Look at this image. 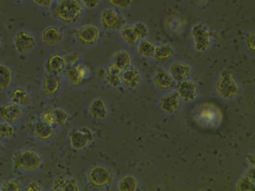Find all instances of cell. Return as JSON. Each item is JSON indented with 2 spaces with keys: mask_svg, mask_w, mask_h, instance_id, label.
Returning a JSON list of instances; mask_svg holds the SVG:
<instances>
[{
  "mask_svg": "<svg viewBox=\"0 0 255 191\" xmlns=\"http://www.w3.org/2000/svg\"><path fill=\"white\" fill-rule=\"evenodd\" d=\"M85 8L80 0H56L51 8V15L61 24H76L83 17Z\"/></svg>",
  "mask_w": 255,
  "mask_h": 191,
  "instance_id": "cell-1",
  "label": "cell"
},
{
  "mask_svg": "<svg viewBox=\"0 0 255 191\" xmlns=\"http://www.w3.org/2000/svg\"><path fill=\"white\" fill-rule=\"evenodd\" d=\"M11 163L15 172L24 175L35 174L44 166L42 156L30 149H20L15 151L12 155Z\"/></svg>",
  "mask_w": 255,
  "mask_h": 191,
  "instance_id": "cell-2",
  "label": "cell"
},
{
  "mask_svg": "<svg viewBox=\"0 0 255 191\" xmlns=\"http://www.w3.org/2000/svg\"><path fill=\"white\" fill-rule=\"evenodd\" d=\"M196 108L195 119L200 126L213 128L219 126L222 122V111L215 104L205 102Z\"/></svg>",
  "mask_w": 255,
  "mask_h": 191,
  "instance_id": "cell-3",
  "label": "cell"
},
{
  "mask_svg": "<svg viewBox=\"0 0 255 191\" xmlns=\"http://www.w3.org/2000/svg\"><path fill=\"white\" fill-rule=\"evenodd\" d=\"M215 90L217 94L225 101H232L238 96L240 89L231 70L224 69L220 72L216 81Z\"/></svg>",
  "mask_w": 255,
  "mask_h": 191,
  "instance_id": "cell-4",
  "label": "cell"
},
{
  "mask_svg": "<svg viewBox=\"0 0 255 191\" xmlns=\"http://www.w3.org/2000/svg\"><path fill=\"white\" fill-rule=\"evenodd\" d=\"M194 49L199 53H206L211 48L213 38L210 28L203 22H197L191 29Z\"/></svg>",
  "mask_w": 255,
  "mask_h": 191,
  "instance_id": "cell-5",
  "label": "cell"
},
{
  "mask_svg": "<svg viewBox=\"0 0 255 191\" xmlns=\"http://www.w3.org/2000/svg\"><path fill=\"white\" fill-rule=\"evenodd\" d=\"M101 29L93 24H85L75 29L74 37L79 44L85 47H93L100 42Z\"/></svg>",
  "mask_w": 255,
  "mask_h": 191,
  "instance_id": "cell-6",
  "label": "cell"
},
{
  "mask_svg": "<svg viewBox=\"0 0 255 191\" xmlns=\"http://www.w3.org/2000/svg\"><path fill=\"white\" fill-rule=\"evenodd\" d=\"M100 23L104 30L114 32L126 24V19L118 9L108 7L100 13Z\"/></svg>",
  "mask_w": 255,
  "mask_h": 191,
  "instance_id": "cell-7",
  "label": "cell"
},
{
  "mask_svg": "<svg viewBox=\"0 0 255 191\" xmlns=\"http://www.w3.org/2000/svg\"><path fill=\"white\" fill-rule=\"evenodd\" d=\"M89 184L96 188L106 187L113 183V174L104 165H93L89 168L86 175Z\"/></svg>",
  "mask_w": 255,
  "mask_h": 191,
  "instance_id": "cell-8",
  "label": "cell"
},
{
  "mask_svg": "<svg viewBox=\"0 0 255 191\" xmlns=\"http://www.w3.org/2000/svg\"><path fill=\"white\" fill-rule=\"evenodd\" d=\"M68 140L73 150L81 151L92 144L94 140V135L88 127H78L69 132Z\"/></svg>",
  "mask_w": 255,
  "mask_h": 191,
  "instance_id": "cell-9",
  "label": "cell"
},
{
  "mask_svg": "<svg viewBox=\"0 0 255 191\" xmlns=\"http://www.w3.org/2000/svg\"><path fill=\"white\" fill-rule=\"evenodd\" d=\"M13 48L18 54H28L32 53L37 45V40L34 34L22 29L17 31L12 38Z\"/></svg>",
  "mask_w": 255,
  "mask_h": 191,
  "instance_id": "cell-10",
  "label": "cell"
},
{
  "mask_svg": "<svg viewBox=\"0 0 255 191\" xmlns=\"http://www.w3.org/2000/svg\"><path fill=\"white\" fill-rule=\"evenodd\" d=\"M65 40L63 29L56 25L45 26L41 31L40 40L47 47L53 48L62 44Z\"/></svg>",
  "mask_w": 255,
  "mask_h": 191,
  "instance_id": "cell-11",
  "label": "cell"
},
{
  "mask_svg": "<svg viewBox=\"0 0 255 191\" xmlns=\"http://www.w3.org/2000/svg\"><path fill=\"white\" fill-rule=\"evenodd\" d=\"M65 69L66 76L73 85H83L90 78L91 70L87 65L77 63L72 67H66Z\"/></svg>",
  "mask_w": 255,
  "mask_h": 191,
  "instance_id": "cell-12",
  "label": "cell"
},
{
  "mask_svg": "<svg viewBox=\"0 0 255 191\" xmlns=\"http://www.w3.org/2000/svg\"><path fill=\"white\" fill-rule=\"evenodd\" d=\"M176 92L182 101L193 102L197 99L199 95V86L195 81L186 79L179 83Z\"/></svg>",
  "mask_w": 255,
  "mask_h": 191,
  "instance_id": "cell-13",
  "label": "cell"
},
{
  "mask_svg": "<svg viewBox=\"0 0 255 191\" xmlns=\"http://www.w3.org/2000/svg\"><path fill=\"white\" fill-rule=\"evenodd\" d=\"M22 114L21 107L12 102L0 105V120L2 122L14 124L19 121Z\"/></svg>",
  "mask_w": 255,
  "mask_h": 191,
  "instance_id": "cell-14",
  "label": "cell"
},
{
  "mask_svg": "<svg viewBox=\"0 0 255 191\" xmlns=\"http://www.w3.org/2000/svg\"><path fill=\"white\" fill-rule=\"evenodd\" d=\"M168 71L175 83H179L189 79L192 73V67L184 61H177L170 65Z\"/></svg>",
  "mask_w": 255,
  "mask_h": 191,
  "instance_id": "cell-15",
  "label": "cell"
},
{
  "mask_svg": "<svg viewBox=\"0 0 255 191\" xmlns=\"http://www.w3.org/2000/svg\"><path fill=\"white\" fill-rule=\"evenodd\" d=\"M61 88V81L58 75L45 73L42 77V90L43 94L48 97L58 94Z\"/></svg>",
  "mask_w": 255,
  "mask_h": 191,
  "instance_id": "cell-16",
  "label": "cell"
},
{
  "mask_svg": "<svg viewBox=\"0 0 255 191\" xmlns=\"http://www.w3.org/2000/svg\"><path fill=\"white\" fill-rule=\"evenodd\" d=\"M180 97L176 92L168 93L159 101V110L167 115L174 114L179 108Z\"/></svg>",
  "mask_w": 255,
  "mask_h": 191,
  "instance_id": "cell-17",
  "label": "cell"
},
{
  "mask_svg": "<svg viewBox=\"0 0 255 191\" xmlns=\"http://www.w3.org/2000/svg\"><path fill=\"white\" fill-rule=\"evenodd\" d=\"M121 78L122 83L124 84L127 87L135 89L140 85L142 75L138 68L131 65L130 67L122 70Z\"/></svg>",
  "mask_w": 255,
  "mask_h": 191,
  "instance_id": "cell-18",
  "label": "cell"
},
{
  "mask_svg": "<svg viewBox=\"0 0 255 191\" xmlns=\"http://www.w3.org/2000/svg\"><path fill=\"white\" fill-rule=\"evenodd\" d=\"M152 80L156 88L161 90H169L175 85L174 79L172 78L168 70L163 69H157L154 72Z\"/></svg>",
  "mask_w": 255,
  "mask_h": 191,
  "instance_id": "cell-19",
  "label": "cell"
},
{
  "mask_svg": "<svg viewBox=\"0 0 255 191\" xmlns=\"http://www.w3.org/2000/svg\"><path fill=\"white\" fill-rule=\"evenodd\" d=\"M51 190L53 191H79L78 182L74 177H58L54 180Z\"/></svg>",
  "mask_w": 255,
  "mask_h": 191,
  "instance_id": "cell-20",
  "label": "cell"
},
{
  "mask_svg": "<svg viewBox=\"0 0 255 191\" xmlns=\"http://www.w3.org/2000/svg\"><path fill=\"white\" fill-rule=\"evenodd\" d=\"M88 113L93 119L98 120L106 119L109 114L106 101L100 97L93 100L88 106Z\"/></svg>",
  "mask_w": 255,
  "mask_h": 191,
  "instance_id": "cell-21",
  "label": "cell"
},
{
  "mask_svg": "<svg viewBox=\"0 0 255 191\" xmlns=\"http://www.w3.org/2000/svg\"><path fill=\"white\" fill-rule=\"evenodd\" d=\"M56 131L54 127L39 121L36 122L33 129L34 138L40 142H48L55 136Z\"/></svg>",
  "mask_w": 255,
  "mask_h": 191,
  "instance_id": "cell-22",
  "label": "cell"
},
{
  "mask_svg": "<svg viewBox=\"0 0 255 191\" xmlns=\"http://www.w3.org/2000/svg\"><path fill=\"white\" fill-rule=\"evenodd\" d=\"M66 67L63 56L60 54H52L45 63V69L47 73L59 75L65 70Z\"/></svg>",
  "mask_w": 255,
  "mask_h": 191,
  "instance_id": "cell-23",
  "label": "cell"
},
{
  "mask_svg": "<svg viewBox=\"0 0 255 191\" xmlns=\"http://www.w3.org/2000/svg\"><path fill=\"white\" fill-rule=\"evenodd\" d=\"M119 35L123 42L129 47L136 46L141 40L132 24L124 25L119 30Z\"/></svg>",
  "mask_w": 255,
  "mask_h": 191,
  "instance_id": "cell-24",
  "label": "cell"
},
{
  "mask_svg": "<svg viewBox=\"0 0 255 191\" xmlns=\"http://www.w3.org/2000/svg\"><path fill=\"white\" fill-rule=\"evenodd\" d=\"M175 49L169 43H163L156 46L153 58L157 62L167 63L174 58Z\"/></svg>",
  "mask_w": 255,
  "mask_h": 191,
  "instance_id": "cell-25",
  "label": "cell"
},
{
  "mask_svg": "<svg viewBox=\"0 0 255 191\" xmlns=\"http://www.w3.org/2000/svg\"><path fill=\"white\" fill-rule=\"evenodd\" d=\"M111 63L123 70L132 65L133 58L131 54L126 50H120L112 56Z\"/></svg>",
  "mask_w": 255,
  "mask_h": 191,
  "instance_id": "cell-26",
  "label": "cell"
},
{
  "mask_svg": "<svg viewBox=\"0 0 255 191\" xmlns=\"http://www.w3.org/2000/svg\"><path fill=\"white\" fill-rule=\"evenodd\" d=\"M122 70L115 65L109 63L105 70V80L109 86L113 88L119 87L122 84Z\"/></svg>",
  "mask_w": 255,
  "mask_h": 191,
  "instance_id": "cell-27",
  "label": "cell"
},
{
  "mask_svg": "<svg viewBox=\"0 0 255 191\" xmlns=\"http://www.w3.org/2000/svg\"><path fill=\"white\" fill-rule=\"evenodd\" d=\"M10 100L11 102L20 107L27 106L31 104V97L28 91L20 86H17L11 91Z\"/></svg>",
  "mask_w": 255,
  "mask_h": 191,
  "instance_id": "cell-28",
  "label": "cell"
},
{
  "mask_svg": "<svg viewBox=\"0 0 255 191\" xmlns=\"http://www.w3.org/2000/svg\"><path fill=\"white\" fill-rule=\"evenodd\" d=\"M136 46H137L136 51L140 57L144 59L153 58L156 47L153 41L149 38H144L141 40Z\"/></svg>",
  "mask_w": 255,
  "mask_h": 191,
  "instance_id": "cell-29",
  "label": "cell"
},
{
  "mask_svg": "<svg viewBox=\"0 0 255 191\" xmlns=\"http://www.w3.org/2000/svg\"><path fill=\"white\" fill-rule=\"evenodd\" d=\"M12 81V72L8 66L0 64V92L7 90Z\"/></svg>",
  "mask_w": 255,
  "mask_h": 191,
  "instance_id": "cell-30",
  "label": "cell"
},
{
  "mask_svg": "<svg viewBox=\"0 0 255 191\" xmlns=\"http://www.w3.org/2000/svg\"><path fill=\"white\" fill-rule=\"evenodd\" d=\"M137 188V179L132 175L123 177L118 184V190L120 191H135Z\"/></svg>",
  "mask_w": 255,
  "mask_h": 191,
  "instance_id": "cell-31",
  "label": "cell"
},
{
  "mask_svg": "<svg viewBox=\"0 0 255 191\" xmlns=\"http://www.w3.org/2000/svg\"><path fill=\"white\" fill-rule=\"evenodd\" d=\"M255 182L248 178L247 176L241 177L236 183V189L239 191H254Z\"/></svg>",
  "mask_w": 255,
  "mask_h": 191,
  "instance_id": "cell-32",
  "label": "cell"
},
{
  "mask_svg": "<svg viewBox=\"0 0 255 191\" xmlns=\"http://www.w3.org/2000/svg\"><path fill=\"white\" fill-rule=\"evenodd\" d=\"M21 190V183L18 180L10 179L0 184V191H19Z\"/></svg>",
  "mask_w": 255,
  "mask_h": 191,
  "instance_id": "cell-33",
  "label": "cell"
},
{
  "mask_svg": "<svg viewBox=\"0 0 255 191\" xmlns=\"http://www.w3.org/2000/svg\"><path fill=\"white\" fill-rule=\"evenodd\" d=\"M40 120L51 126H56L55 116L52 107H48L42 111L40 114Z\"/></svg>",
  "mask_w": 255,
  "mask_h": 191,
  "instance_id": "cell-34",
  "label": "cell"
},
{
  "mask_svg": "<svg viewBox=\"0 0 255 191\" xmlns=\"http://www.w3.org/2000/svg\"><path fill=\"white\" fill-rule=\"evenodd\" d=\"M53 112L55 116L56 126L61 127L67 124L70 118L67 111L61 108H53Z\"/></svg>",
  "mask_w": 255,
  "mask_h": 191,
  "instance_id": "cell-35",
  "label": "cell"
},
{
  "mask_svg": "<svg viewBox=\"0 0 255 191\" xmlns=\"http://www.w3.org/2000/svg\"><path fill=\"white\" fill-rule=\"evenodd\" d=\"M15 129L12 124L4 122H0V138L9 139L13 137Z\"/></svg>",
  "mask_w": 255,
  "mask_h": 191,
  "instance_id": "cell-36",
  "label": "cell"
},
{
  "mask_svg": "<svg viewBox=\"0 0 255 191\" xmlns=\"http://www.w3.org/2000/svg\"><path fill=\"white\" fill-rule=\"evenodd\" d=\"M134 29L137 33L138 37H140V40L146 38L149 35V29L147 25L145 22L142 21L136 22L135 23L132 24Z\"/></svg>",
  "mask_w": 255,
  "mask_h": 191,
  "instance_id": "cell-37",
  "label": "cell"
},
{
  "mask_svg": "<svg viewBox=\"0 0 255 191\" xmlns=\"http://www.w3.org/2000/svg\"><path fill=\"white\" fill-rule=\"evenodd\" d=\"M113 7L118 10H127L131 7L133 0H107Z\"/></svg>",
  "mask_w": 255,
  "mask_h": 191,
  "instance_id": "cell-38",
  "label": "cell"
},
{
  "mask_svg": "<svg viewBox=\"0 0 255 191\" xmlns=\"http://www.w3.org/2000/svg\"><path fill=\"white\" fill-rule=\"evenodd\" d=\"M81 54L76 53V52H71V53L66 54L63 56L66 67H72V66L77 64L79 61L81 60Z\"/></svg>",
  "mask_w": 255,
  "mask_h": 191,
  "instance_id": "cell-39",
  "label": "cell"
},
{
  "mask_svg": "<svg viewBox=\"0 0 255 191\" xmlns=\"http://www.w3.org/2000/svg\"><path fill=\"white\" fill-rule=\"evenodd\" d=\"M255 33L254 31L248 33L245 37V45L250 51L255 52Z\"/></svg>",
  "mask_w": 255,
  "mask_h": 191,
  "instance_id": "cell-40",
  "label": "cell"
},
{
  "mask_svg": "<svg viewBox=\"0 0 255 191\" xmlns=\"http://www.w3.org/2000/svg\"><path fill=\"white\" fill-rule=\"evenodd\" d=\"M84 7L93 10L97 8L101 3L102 0H80Z\"/></svg>",
  "mask_w": 255,
  "mask_h": 191,
  "instance_id": "cell-41",
  "label": "cell"
},
{
  "mask_svg": "<svg viewBox=\"0 0 255 191\" xmlns=\"http://www.w3.org/2000/svg\"><path fill=\"white\" fill-rule=\"evenodd\" d=\"M56 1V0H32L35 5L42 8H51Z\"/></svg>",
  "mask_w": 255,
  "mask_h": 191,
  "instance_id": "cell-42",
  "label": "cell"
},
{
  "mask_svg": "<svg viewBox=\"0 0 255 191\" xmlns=\"http://www.w3.org/2000/svg\"><path fill=\"white\" fill-rule=\"evenodd\" d=\"M24 190L26 191H42L44 190V189L38 182L33 181L29 183Z\"/></svg>",
  "mask_w": 255,
  "mask_h": 191,
  "instance_id": "cell-43",
  "label": "cell"
},
{
  "mask_svg": "<svg viewBox=\"0 0 255 191\" xmlns=\"http://www.w3.org/2000/svg\"><path fill=\"white\" fill-rule=\"evenodd\" d=\"M245 176H247L248 178L251 179L252 181L255 182V166H250L249 168H248L247 171L245 173Z\"/></svg>",
  "mask_w": 255,
  "mask_h": 191,
  "instance_id": "cell-44",
  "label": "cell"
},
{
  "mask_svg": "<svg viewBox=\"0 0 255 191\" xmlns=\"http://www.w3.org/2000/svg\"><path fill=\"white\" fill-rule=\"evenodd\" d=\"M247 162L249 164L250 166H255V156L254 154L249 155L247 157Z\"/></svg>",
  "mask_w": 255,
  "mask_h": 191,
  "instance_id": "cell-45",
  "label": "cell"
},
{
  "mask_svg": "<svg viewBox=\"0 0 255 191\" xmlns=\"http://www.w3.org/2000/svg\"><path fill=\"white\" fill-rule=\"evenodd\" d=\"M4 149L3 145L2 144V143L0 142V154L1 153V152L3 151Z\"/></svg>",
  "mask_w": 255,
  "mask_h": 191,
  "instance_id": "cell-46",
  "label": "cell"
},
{
  "mask_svg": "<svg viewBox=\"0 0 255 191\" xmlns=\"http://www.w3.org/2000/svg\"><path fill=\"white\" fill-rule=\"evenodd\" d=\"M2 46V41L1 38L0 37V49H1Z\"/></svg>",
  "mask_w": 255,
  "mask_h": 191,
  "instance_id": "cell-47",
  "label": "cell"
},
{
  "mask_svg": "<svg viewBox=\"0 0 255 191\" xmlns=\"http://www.w3.org/2000/svg\"><path fill=\"white\" fill-rule=\"evenodd\" d=\"M16 1H24V0H16Z\"/></svg>",
  "mask_w": 255,
  "mask_h": 191,
  "instance_id": "cell-48",
  "label": "cell"
}]
</instances>
